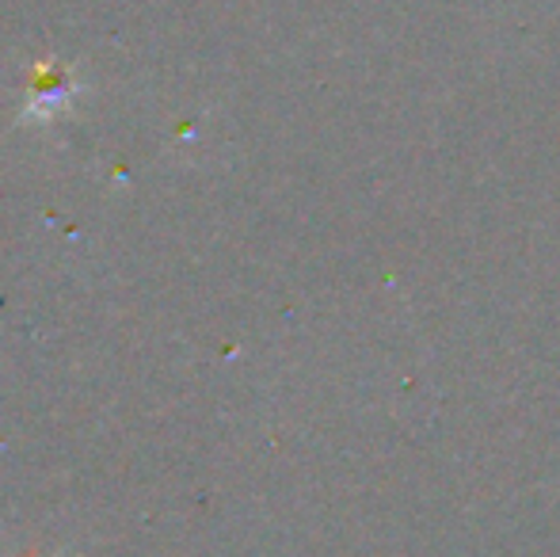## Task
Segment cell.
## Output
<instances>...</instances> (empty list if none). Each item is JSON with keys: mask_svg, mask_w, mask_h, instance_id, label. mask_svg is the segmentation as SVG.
<instances>
[{"mask_svg": "<svg viewBox=\"0 0 560 557\" xmlns=\"http://www.w3.org/2000/svg\"><path fill=\"white\" fill-rule=\"evenodd\" d=\"M77 96V81L61 69H43L35 81V92H31V104L23 107V123H46Z\"/></svg>", "mask_w": 560, "mask_h": 557, "instance_id": "cell-1", "label": "cell"}]
</instances>
